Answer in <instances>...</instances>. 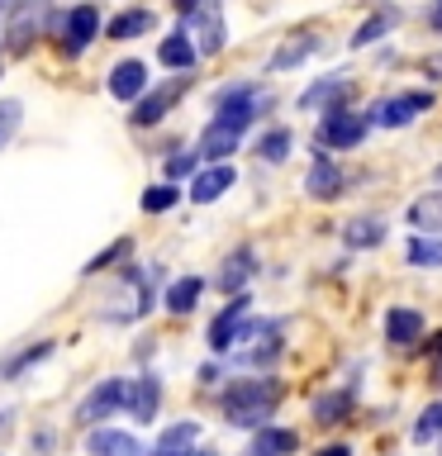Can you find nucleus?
Wrapping results in <instances>:
<instances>
[{
    "mask_svg": "<svg viewBox=\"0 0 442 456\" xmlns=\"http://www.w3.org/2000/svg\"><path fill=\"white\" fill-rule=\"evenodd\" d=\"M281 399H285V385L276 376H248V380H233L219 395V409H224L228 428L262 433V428H271V419H276Z\"/></svg>",
    "mask_w": 442,
    "mask_h": 456,
    "instance_id": "obj_1",
    "label": "nucleus"
},
{
    "mask_svg": "<svg viewBox=\"0 0 442 456\" xmlns=\"http://www.w3.org/2000/svg\"><path fill=\"white\" fill-rule=\"evenodd\" d=\"M53 20H57L53 0H10V28H5L10 53H29Z\"/></svg>",
    "mask_w": 442,
    "mask_h": 456,
    "instance_id": "obj_2",
    "label": "nucleus"
},
{
    "mask_svg": "<svg viewBox=\"0 0 442 456\" xmlns=\"http://www.w3.org/2000/svg\"><path fill=\"white\" fill-rule=\"evenodd\" d=\"M371 114L366 110H328L319 114V128H314V138L323 142V148H342V152H352V148H362L366 134H371Z\"/></svg>",
    "mask_w": 442,
    "mask_h": 456,
    "instance_id": "obj_3",
    "label": "nucleus"
},
{
    "mask_svg": "<svg viewBox=\"0 0 442 456\" xmlns=\"http://www.w3.org/2000/svg\"><path fill=\"white\" fill-rule=\"evenodd\" d=\"M428 110H433V91H399V95H381L366 114L376 128H409Z\"/></svg>",
    "mask_w": 442,
    "mask_h": 456,
    "instance_id": "obj_4",
    "label": "nucleus"
},
{
    "mask_svg": "<svg viewBox=\"0 0 442 456\" xmlns=\"http://www.w3.org/2000/svg\"><path fill=\"white\" fill-rule=\"evenodd\" d=\"M119 409H128V380H100L77 404V423L81 428H105V419H114Z\"/></svg>",
    "mask_w": 442,
    "mask_h": 456,
    "instance_id": "obj_5",
    "label": "nucleus"
},
{
    "mask_svg": "<svg viewBox=\"0 0 442 456\" xmlns=\"http://www.w3.org/2000/svg\"><path fill=\"white\" fill-rule=\"evenodd\" d=\"M248 319H252V295H233L219 314H214V323H209V352H214V356L233 352L238 338H242V323H248Z\"/></svg>",
    "mask_w": 442,
    "mask_h": 456,
    "instance_id": "obj_6",
    "label": "nucleus"
},
{
    "mask_svg": "<svg viewBox=\"0 0 442 456\" xmlns=\"http://www.w3.org/2000/svg\"><path fill=\"white\" fill-rule=\"evenodd\" d=\"M191 91V77H167L162 86H152L148 95L134 105V114H128V124H138V128H152V124H162L167 114H171V105Z\"/></svg>",
    "mask_w": 442,
    "mask_h": 456,
    "instance_id": "obj_7",
    "label": "nucleus"
},
{
    "mask_svg": "<svg viewBox=\"0 0 442 456\" xmlns=\"http://www.w3.org/2000/svg\"><path fill=\"white\" fill-rule=\"evenodd\" d=\"M185 34L195 38L200 57H219V53H224V43H228V24H224L219 0H205V5H200L191 20H185Z\"/></svg>",
    "mask_w": 442,
    "mask_h": 456,
    "instance_id": "obj_8",
    "label": "nucleus"
},
{
    "mask_svg": "<svg viewBox=\"0 0 442 456\" xmlns=\"http://www.w3.org/2000/svg\"><path fill=\"white\" fill-rule=\"evenodd\" d=\"M356 395H362V385H342V390H319L309 399V419L319 423V428H342V423H352V413H356Z\"/></svg>",
    "mask_w": 442,
    "mask_h": 456,
    "instance_id": "obj_9",
    "label": "nucleus"
},
{
    "mask_svg": "<svg viewBox=\"0 0 442 456\" xmlns=\"http://www.w3.org/2000/svg\"><path fill=\"white\" fill-rule=\"evenodd\" d=\"M342 191H348V176H342V167H338L328 152H314V162H309V171H305V195L319 200V205H333Z\"/></svg>",
    "mask_w": 442,
    "mask_h": 456,
    "instance_id": "obj_10",
    "label": "nucleus"
},
{
    "mask_svg": "<svg viewBox=\"0 0 442 456\" xmlns=\"http://www.w3.org/2000/svg\"><path fill=\"white\" fill-rule=\"evenodd\" d=\"M348 100H352V77L333 71V77H319L314 86H305L295 105H299V110H319V114H328V110H348Z\"/></svg>",
    "mask_w": 442,
    "mask_h": 456,
    "instance_id": "obj_11",
    "label": "nucleus"
},
{
    "mask_svg": "<svg viewBox=\"0 0 442 456\" xmlns=\"http://www.w3.org/2000/svg\"><path fill=\"white\" fill-rule=\"evenodd\" d=\"M95 34H100V10L91 5V0H86V5H71L67 20H62V53L81 57L95 43Z\"/></svg>",
    "mask_w": 442,
    "mask_h": 456,
    "instance_id": "obj_12",
    "label": "nucleus"
},
{
    "mask_svg": "<svg viewBox=\"0 0 442 456\" xmlns=\"http://www.w3.org/2000/svg\"><path fill=\"white\" fill-rule=\"evenodd\" d=\"M110 95L124 100V105H138V100L148 95V67H143L138 57L114 62V71H110Z\"/></svg>",
    "mask_w": 442,
    "mask_h": 456,
    "instance_id": "obj_13",
    "label": "nucleus"
},
{
    "mask_svg": "<svg viewBox=\"0 0 442 456\" xmlns=\"http://www.w3.org/2000/svg\"><path fill=\"white\" fill-rule=\"evenodd\" d=\"M385 342H390V347H413V342H423V314L413 305H390L385 309Z\"/></svg>",
    "mask_w": 442,
    "mask_h": 456,
    "instance_id": "obj_14",
    "label": "nucleus"
},
{
    "mask_svg": "<svg viewBox=\"0 0 442 456\" xmlns=\"http://www.w3.org/2000/svg\"><path fill=\"white\" fill-rule=\"evenodd\" d=\"M257 276V252L242 242V248H233L224 256V271H219V290L233 299V295H248V281Z\"/></svg>",
    "mask_w": 442,
    "mask_h": 456,
    "instance_id": "obj_15",
    "label": "nucleus"
},
{
    "mask_svg": "<svg viewBox=\"0 0 442 456\" xmlns=\"http://www.w3.org/2000/svg\"><path fill=\"white\" fill-rule=\"evenodd\" d=\"M405 20V14H399V5H381V10H371L362 24L352 28V38H348V48H376L381 38H390V28Z\"/></svg>",
    "mask_w": 442,
    "mask_h": 456,
    "instance_id": "obj_16",
    "label": "nucleus"
},
{
    "mask_svg": "<svg viewBox=\"0 0 442 456\" xmlns=\"http://www.w3.org/2000/svg\"><path fill=\"white\" fill-rule=\"evenodd\" d=\"M157 409H162V380H157L152 370H143L138 380H128V413H134L138 423H152Z\"/></svg>",
    "mask_w": 442,
    "mask_h": 456,
    "instance_id": "obj_17",
    "label": "nucleus"
},
{
    "mask_svg": "<svg viewBox=\"0 0 442 456\" xmlns=\"http://www.w3.org/2000/svg\"><path fill=\"white\" fill-rule=\"evenodd\" d=\"M238 142H242V134H233V128H224V124H205V134H200V142H195V152H200V162H209V167H219V162H228V157L238 152Z\"/></svg>",
    "mask_w": 442,
    "mask_h": 456,
    "instance_id": "obj_18",
    "label": "nucleus"
},
{
    "mask_svg": "<svg viewBox=\"0 0 442 456\" xmlns=\"http://www.w3.org/2000/svg\"><path fill=\"white\" fill-rule=\"evenodd\" d=\"M314 53H319V34H309V28H305V34H291L276 53L266 57V71H271V77H276V71H291L299 62H309Z\"/></svg>",
    "mask_w": 442,
    "mask_h": 456,
    "instance_id": "obj_19",
    "label": "nucleus"
},
{
    "mask_svg": "<svg viewBox=\"0 0 442 456\" xmlns=\"http://www.w3.org/2000/svg\"><path fill=\"white\" fill-rule=\"evenodd\" d=\"M157 62L171 67L176 77H185L195 62H200V48H195V38L185 34V28H176V34H167L162 43H157Z\"/></svg>",
    "mask_w": 442,
    "mask_h": 456,
    "instance_id": "obj_20",
    "label": "nucleus"
},
{
    "mask_svg": "<svg viewBox=\"0 0 442 456\" xmlns=\"http://www.w3.org/2000/svg\"><path fill=\"white\" fill-rule=\"evenodd\" d=\"M233 181H238V171L228 167V162H219V167H200V171H195V181H191V191H185V195H191L195 205H214V200H219Z\"/></svg>",
    "mask_w": 442,
    "mask_h": 456,
    "instance_id": "obj_21",
    "label": "nucleus"
},
{
    "mask_svg": "<svg viewBox=\"0 0 442 456\" xmlns=\"http://www.w3.org/2000/svg\"><path fill=\"white\" fill-rule=\"evenodd\" d=\"M86 452L91 456H143V442L134 433H119V428H91Z\"/></svg>",
    "mask_w": 442,
    "mask_h": 456,
    "instance_id": "obj_22",
    "label": "nucleus"
},
{
    "mask_svg": "<svg viewBox=\"0 0 442 456\" xmlns=\"http://www.w3.org/2000/svg\"><path fill=\"white\" fill-rule=\"evenodd\" d=\"M299 452V433L295 428H262V433H252V447L248 456H295Z\"/></svg>",
    "mask_w": 442,
    "mask_h": 456,
    "instance_id": "obj_23",
    "label": "nucleus"
},
{
    "mask_svg": "<svg viewBox=\"0 0 442 456\" xmlns=\"http://www.w3.org/2000/svg\"><path fill=\"white\" fill-rule=\"evenodd\" d=\"M342 242H348V252H371L385 242V224L376 219V214H362V219L342 224Z\"/></svg>",
    "mask_w": 442,
    "mask_h": 456,
    "instance_id": "obj_24",
    "label": "nucleus"
},
{
    "mask_svg": "<svg viewBox=\"0 0 442 456\" xmlns=\"http://www.w3.org/2000/svg\"><path fill=\"white\" fill-rule=\"evenodd\" d=\"M152 28H157V14L138 5V10H124V14H114L105 34H110L114 43H128V38H143V34H152Z\"/></svg>",
    "mask_w": 442,
    "mask_h": 456,
    "instance_id": "obj_25",
    "label": "nucleus"
},
{
    "mask_svg": "<svg viewBox=\"0 0 442 456\" xmlns=\"http://www.w3.org/2000/svg\"><path fill=\"white\" fill-rule=\"evenodd\" d=\"M200 295H205V281H200V276H176V281L167 285L162 305H167L171 314H191V309L200 305Z\"/></svg>",
    "mask_w": 442,
    "mask_h": 456,
    "instance_id": "obj_26",
    "label": "nucleus"
},
{
    "mask_svg": "<svg viewBox=\"0 0 442 456\" xmlns=\"http://www.w3.org/2000/svg\"><path fill=\"white\" fill-rule=\"evenodd\" d=\"M409 228L419 233H442V191H428L409 205Z\"/></svg>",
    "mask_w": 442,
    "mask_h": 456,
    "instance_id": "obj_27",
    "label": "nucleus"
},
{
    "mask_svg": "<svg viewBox=\"0 0 442 456\" xmlns=\"http://www.w3.org/2000/svg\"><path fill=\"white\" fill-rule=\"evenodd\" d=\"M281 352H285V342H281V328L276 323H266V333H262V347H248L238 356L242 366H257V370H271L281 362Z\"/></svg>",
    "mask_w": 442,
    "mask_h": 456,
    "instance_id": "obj_28",
    "label": "nucleus"
},
{
    "mask_svg": "<svg viewBox=\"0 0 442 456\" xmlns=\"http://www.w3.org/2000/svg\"><path fill=\"white\" fill-rule=\"evenodd\" d=\"M405 256H409V266H419V271H438L442 266V238L438 233H413Z\"/></svg>",
    "mask_w": 442,
    "mask_h": 456,
    "instance_id": "obj_29",
    "label": "nucleus"
},
{
    "mask_svg": "<svg viewBox=\"0 0 442 456\" xmlns=\"http://www.w3.org/2000/svg\"><path fill=\"white\" fill-rule=\"evenodd\" d=\"M195 442H200V423L185 419V423L162 428V437H157V452H191Z\"/></svg>",
    "mask_w": 442,
    "mask_h": 456,
    "instance_id": "obj_30",
    "label": "nucleus"
},
{
    "mask_svg": "<svg viewBox=\"0 0 442 456\" xmlns=\"http://www.w3.org/2000/svg\"><path fill=\"white\" fill-rule=\"evenodd\" d=\"M291 128H266L262 138H257V157H262V162H285V157H291Z\"/></svg>",
    "mask_w": 442,
    "mask_h": 456,
    "instance_id": "obj_31",
    "label": "nucleus"
},
{
    "mask_svg": "<svg viewBox=\"0 0 442 456\" xmlns=\"http://www.w3.org/2000/svg\"><path fill=\"white\" fill-rule=\"evenodd\" d=\"M176 200H181V191H176L171 181H162V185H148L138 205H143V214H167L171 205H176Z\"/></svg>",
    "mask_w": 442,
    "mask_h": 456,
    "instance_id": "obj_32",
    "label": "nucleus"
},
{
    "mask_svg": "<svg viewBox=\"0 0 442 456\" xmlns=\"http://www.w3.org/2000/svg\"><path fill=\"white\" fill-rule=\"evenodd\" d=\"M438 437H442V399L428 404L419 413V423H413V442H419V447H428V442H438Z\"/></svg>",
    "mask_w": 442,
    "mask_h": 456,
    "instance_id": "obj_33",
    "label": "nucleus"
},
{
    "mask_svg": "<svg viewBox=\"0 0 442 456\" xmlns=\"http://www.w3.org/2000/svg\"><path fill=\"white\" fill-rule=\"evenodd\" d=\"M128 252H134V242H128V238H119V242H110L105 252H95V256H91V262H86L81 271H86V276H100V271H105V266H114V262H124Z\"/></svg>",
    "mask_w": 442,
    "mask_h": 456,
    "instance_id": "obj_34",
    "label": "nucleus"
},
{
    "mask_svg": "<svg viewBox=\"0 0 442 456\" xmlns=\"http://www.w3.org/2000/svg\"><path fill=\"white\" fill-rule=\"evenodd\" d=\"M43 356H53V342H38V347H24L20 356H14V362L5 366V380H20L29 366H38V362H43Z\"/></svg>",
    "mask_w": 442,
    "mask_h": 456,
    "instance_id": "obj_35",
    "label": "nucleus"
},
{
    "mask_svg": "<svg viewBox=\"0 0 442 456\" xmlns=\"http://www.w3.org/2000/svg\"><path fill=\"white\" fill-rule=\"evenodd\" d=\"M20 119H24V105H20V100H0V148H5V142L14 138Z\"/></svg>",
    "mask_w": 442,
    "mask_h": 456,
    "instance_id": "obj_36",
    "label": "nucleus"
},
{
    "mask_svg": "<svg viewBox=\"0 0 442 456\" xmlns=\"http://www.w3.org/2000/svg\"><path fill=\"white\" fill-rule=\"evenodd\" d=\"M195 171H200V152H176V157L167 162V181H171V185L185 181V176L195 181Z\"/></svg>",
    "mask_w": 442,
    "mask_h": 456,
    "instance_id": "obj_37",
    "label": "nucleus"
},
{
    "mask_svg": "<svg viewBox=\"0 0 442 456\" xmlns=\"http://www.w3.org/2000/svg\"><path fill=\"white\" fill-rule=\"evenodd\" d=\"M314 456H352V442H328V447H319Z\"/></svg>",
    "mask_w": 442,
    "mask_h": 456,
    "instance_id": "obj_38",
    "label": "nucleus"
},
{
    "mask_svg": "<svg viewBox=\"0 0 442 456\" xmlns=\"http://www.w3.org/2000/svg\"><path fill=\"white\" fill-rule=\"evenodd\" d=\"M423 77L442 81V53H433V57H428V62H423Z\"/></svg>",
    "mask_w": 442,
    "mask_h": 456,
    "instance_id": "obj_39",
    "label": "nucleus"
},
{
    "mask_svg": "<svg viewBox=\"0 0 442 456\" xmlns=\"http://www.w3.org/2000/svg\"><path fill=\"white\" fill-rule=\"evenodd\" d=\"M428 28H438V34H442V0H433V5H428Z\"/></svg>",
    "mask_w": 442,
    "mask_h": 456,
    "instance_id": "obj_40",
    "label": "nucleus"
},
{
    "mask_svg": "<svg viewBox=\"0 0 442 456\" xmlns=\"http://www.w3.org/2000/svg\"><path fill=\"white\" fill-rule=\"evenodd\" d=\"M171 5H176V10H181V20H191V14H195L200 5H205V0H171Z\"/></svg>",
    "mask_w": 442,
    "mask_h": 456,
    "instance_id": "obj_41",
    "label": "nucleus"
},
{
    "mask_svg": "<svg viewBox=\"0 0 442 456\" xmlns=\"http://www.w3.org/2000/svg\"><path fill=\"white\" fill-rule=\"evenodd\" d=\"M214 380H219V366L205 362V366H200V385H214Z\"/></svg>",
    "mask_w": 442,
    "mask_h": 456,
    "instance_id": "obj_42",
    "label": "nucleus"
},
{
    "mask_svg": "<svg viewBox=\"0 0 442 456\" xmlns=\"http://www.w3.org/2000/svg\"><path fill=\"white\" fill-rule=\"evenodd\" d=\"M433 385H438V390H442V356H438V362H433Z\"/></svg>",
    "mask_w": 442,
    "mask_h": 456,
    "instance_id": "obj_43",
    "label": "nucleus"
},
{
    "mask_svg": "<svg viewBox=\"0 0 442 456\" xmlns=\"http://www.w3.org/2000/svg\"><path fill=\"white\" fill-rule=\"evenodd\" d=\"M152 456H200V447H191V452H152Z\"/></svg>",
    "mask_w": 442,
    "mask_h": 456,
    "instance_id": "obj_44",
    "label": "nucleus"
},
{
    "mask_svg": "<svg viewBox=\"0 0 442 456\" xmlns=\"http://www.w3.org/2000/svg\"><path fill=\"white\" fill-rule=\"evenodd\" d=\"M433 181H438V191H442V162L433 167Z\"/></svg>",
    "mask_w": 442,
    "mask_h": 456,
    "instance_id": "obj_45",
    "label": "nucleus"
},
{
    "mask_svg": "<svg viewBox=\"0 0 442 456\" xmlns=\"http://www.w3.org/2000/svg\"><path fill=\"white\" fill-rule=\"evenodd\" d=\"M200 456H219V452H200Z\"/></svg>",
    "mask_w": 442,
    "mask_h": 456,
    "instance_id": "obj_46",
    "label": "nucleus"
}]
</instances>
